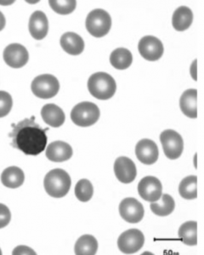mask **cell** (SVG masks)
Masks as SVG:
<instances>
[{
	"mask_svg": "<svg viewBox=\"0 0 204 255\" xmlns=\"http://www.w3.org/2000/svg\"><path fill=\"white\" fill-rule=\"evenodd\" d=\"M35 123V117L25 119L14 126L9 137L12 138L10 145L27 156H38L45 150L48 141L46 131Z\"/></svg>",
	"mask_w": 204,
	"mask_h": 255,
	"instance_id": "cell-1",
	"label": "cell"
},
{
	"mask_svg": "<svg viewBox=\"0 0 204 255\" xmlns=\"http://www.w3.org/2000/svg\"><path fill=\"white\" fill-rule=\"evenodd\" d=\"M71 185L70 175L61 168L52 169L44 177L45 191L49 196L55 198L65 197L70 190Z\"/></svg>",
	"mask_w": 204,
	"mask_h": 255,
	"instance_id": "cell-2",
	"label": "cell"
},
{
	"mask_svg": "<svg viewBox=\"0 0 204 255\" xmlns=\"http://www.w3.org/2000/svg\"><path fill=\"white\" fill-rule=\"evenodd\" d=\"M88 90L94 97L102 101H106L116 93L117 84L108 73H94L88 80Z\"/></svg>",
	"mask_w": 204,
	"mask_h": 255,
	"instance_id": "cell-3",
	"label": "cell"
},
{
	"mask_svg": "<svg viewBox=\"0 0 204 255\" xmlns=\"http://www.w3.org/2000/svg\"><path fill=\"white\" fill-rule=\"evenodd\" d=\"M101 112L97 105L84 102L76 105L71 112V119L79 127H90L99 120Z\"/></svg>",
	"mask_w": 204,
	"mask_h": 255,
	"instance_id": "cell-4",
	"label": "cell"
},
{
	"mask_svg": "<svg viewBox=\"0 0 204 255\" xmlns=\"http://www.w3.org/2000/svg\"><path fill=\"white\" fill-rule=\"evenodd\" d=\"M85 25L90 34L96 38H102L111 29V15L104 9H94L89 13Z\"/></svg>",
	"mask_w": 204,
	"mask_h": 255,
	"instance_id": "cell-5",
	"label": "cell"
},
{
	"mask_svg": "<svg viewBox=\"0 0 204 255\" xmlns=\"http://www.w3.org/2000/svg\"><path fill=\"white\" fill-rule=\"evenodd\" d=\"M32 93L38 98L50 99L55 97L60 90V83L55 76L42 74L33 79L31 85Z\"/></svg>",
	"mask_w": 204,
	"mask_h": 255,
	"instance_id": "cell-6",
	"label": "cell"
},
{
	"mask_svg": "<svg viewBox=\"0 0 204 255\" xmlns=\"http://www.w3.org/2000/svg\"><path fill=\"white\" fill-rule=\"evenodd\" d=\"M160 141L164 154L169 159L175 160L183 152L184 141L180 133L173 129H167L160 134Z\"/></svg>",
	"mask_w": 204,
	"mask_h": 255,
	"instance_id": "cell-7",
	"label": "cell"
},
{
	"mask_svg": "<svg viewBox=\"0 0 204 255\" xmlns=\"http://www.w3.org/2000/svg\"><path fill=\"white\" fill-rule=\"evenodd\" d=\"M144 244V234L137 229H130L122 232L117 240L118 249L126 255H132L140 251Z\"/></svg>",
	"mask_w": 204,
	"mask_h": 255,
	"instance_id": "cell-8",
	"label": "cell"
},
{
	"mask_svg": "<svg viewBox=\"0 0 204 255\" xmlns=\"http://www.w3.org/2000/svg\"><path fill=\"white\" fill-rule=\"evenodd\" d=\"M138 49L143 58L149 61H156L163 56V44L154 36H145L140 39Z\"/></svg>",
	"mask_w": 204,
	"mask_h": 255,
	"instance_id": "cell-9",
	"label": "cell"
},
{
	"mask_svg": "<svg viewBox=\"0 0 204 255\" xmlns=\"http://www.w3.org/2000/svg\"><path fill=\"white\" fill-rule=\"evenodd\" d=\"M119 214L128 223H139L142 221L145 209L137 199L134 197H127L120 203Z\"/></svg>",
	"mask_w": 204,
	"mask_h": 255,
	"instance_id": "cell-10",
	"label": "cell"
},
{
	"mask_svg": "<svg viewBox=\"0 0 204 255\" xmlns=\"http://www.w3.org/2000/svg\"><path fill=\"white\" fill-rule=\"evenodd\" d=\"M138 193L146 202H157L163 194L162 183L156 177H145L139 182Z\"/></svg>",
	"mask_w": 204,
	"mask_h": 255,
	"instance_id": "cell-11",
	"label": "cell"
},
{
	"mask_svg": "<svg viewBox=\"0 0 204 255\" xmlns=\"http://www.w3.org/2000/svg\"><path fill=\"white\" fill-rule=\"evenodd\" d=\"M3 60L12 68L24 67L29 60L27 49L20 44H9L3 50Z\"/></svg>",
	"mask_w": 204,
	"mask_h": 255,
	"instance_id": "cell-12",
	"label": "cell"
},
{
	"mask_svg": "<svg viewBox=\"0 0 204 255\" xmlns=\"http://www.w3.org/2000/svg\"><path fill=\"white\" fill-rule=\"evenodd\" d=\"M114 173L120 182L129 184L135 180L137 169L134 162L130 158L119 157L114 162Z\"/></svg>",
	"mask_w": 204,
	"mask_h": 255,
	"instance_id": "cell-13",
	"label": "cell"
},
{
	"mask_svg": "<svg viewBox=\"0 0 204 255\" xmlns=\"http://www.w3.org/2000/svg\"><path fill=\"white\" fill-rule=\"evenodd\" d=\"M135 155L138 160L144 164H154L159 156L158 145L152 139H140L135 146Z\"/></svg>",
	"mask_w": 204,
	"mask_h": 255,
	"instance_id": "cell-14",
	"label": "cell"
},
{
	"mask_svg": "<svg viewBox=\"0 0 204 255\" xmlns=\"http://www.w3.org/2000/svg\"><path fill=\"white\" fill-rule=\"evenodd\" d=\"M29 32L34 39H44L49 31V21L46 15L40 10L33 12L29 20Z\"/></svg>",
	"mask_w": 204,
	"mask_h": 255,
	"instance_id": "cell-15",
	"label": "cell"
},
{
	"mask_svg": "<svg viewBox=\"0 0 204 255\" xmlns=\"http://www.w3.org/2000/svg\"><path fill=\"white\" fill-rule=\"evenodd\" d=\"M73 153L72 146L61 140L50 143L46 148V157L51 162H65L73 157Z\"/></svg>",
	"mask_w": 204,
	"mask_h": 255,
	"instance_id": "cell-16",
	"label": "cell"
},
{
	"mask_svg": "<svg viewBox=\"0 0 204 255\" xmlns=\"http://www.w3.org/2000/svg\"><path fill=\"white\" fill-rule=\"evenodd\" d=\"M61 46L65 52L71 55H79L85 49L84 39L75 32H66L61 36Z\"/></svg>",
	"mask_w": 204,
	"mask_h": 255,
	"instance_id": "cell-17",
	"label": "cell"
},
{
	"mask_svg": "<svg viewBox=\"0 0 204 255\" xmlns=\"http://www.w3.org/2000/svg\"><path fill=\"white\" fill-rule=\"evenodd\" d=\"M41 116L44 123L53 128L61 127L66 119L64 112L55 104H47L41 110Z\"/></svg>",
	"mask_w": 204,
	"mask_h": 255,
	"instance_id": "cell-18",
	"label": "cell"
},
{
	"mask_svg": "<svg viewBox=\"0 0 204 255\" xmlns=\"http://www.w3.org/2000/svg\"><path fill=\"white\" fill-rule=\"evenodd\" d=\"M193 13L187 6H181L175 9L172 17V25L176 31L183 32L193 24Z\"/></svg>",
	"mask_w": 204,
	"mask_h": 255,
	"instance_id": "cell-19",
	"label": "cell"
},
{
	"mask_svg": "<svg viewBox=\"0 0 204 255\" xmlns=\"http://www.w3.org/2000/svg\"><path fill=\"white\" fill-rule=\"evenodd\" d=\"M25 174L24 172L18 167L11 166L5 168L1 175V181L3 185L8 188L15 189L22 186Z\"/></svg>",
	"mask_w": 204,
	"mask_h": 255,
	"instance_id": "cell-20",
	"label": "cell"
},
{
	"mask_svg": "<svg viewBox=\"0 0 204 255\" xmlns=\"http://www.w3.org/2000/svg\"><path fill=\"white\" fill-rule=\"evenodd\" d=\"M197 94L195 89H190L182 94L180 100L181 112L190 119H196L197 114Z\"/></svg>",
	"mask_w": 204,
	"mask_h": 255,
	"instance_id": "cell-21",
	"label": "cell"
},
{
	"mask_svg": "<svg viewBox=\"0 0 204 255\" xmlns=\"http://www.w3.org/2000/svg\"><path fill=\"white\" fill-rule=\"evenodd\" d=\"M133 62V55L128 49L118 48L111 52L110 63L117 70L128 69Z\"/></svg>",
	"mask_w": 204,
	"mask_h": 255,
	"instance_id": "cell-22",
	"label": "cell"
},
{
	"mask_svg": "<svg viewBox=\"0 0 204 255\" xmlns=\"http://www.w3.org/2000/svg\"><path fill=\"white\" fill-rule=\"evenodd\" d=\"M98 250V242L95 237L91 235H84L77 241L74 252L78 255H96Z\"/></svg>",
	"mask_w": 204,
	"mask_h": 255,
	"instance_id": "cell-23",
	"label": "cell"
},
{
	"mask_svg": "<svg viewBox=\"0 0 204 255\" xmlns=\"http://www.w3.org/2000/svg\"><path fill=\"white\" fill-rule=\"evenodd\" d=\"M159 202H153L150 204L152 213L158 216H168L175 210V203L174 198L169 194H162Z\"/></svg>",
	"mask_w": 204,
	"mask_h": 255,
	"instance_id": "cell-24",
	"label": "cell"
},
{
	"mask_svg": "<svg viewBox=\"0 0 204 255\" xmlns=\"http://www.w3.org/2000/svg\"><path fill=\"white\" fill-rule=\"evenodd\" d=\"M179 238L183 244L188 246H195L198 244L197 240V222L187 221L181 225L179 229Z\"/></svg>",
	"mask_w": 204,
	"mask_h": 255,
	"instance_id": "cell-25",
	"label": "cell"
},
{
	"mask_svg": "<svg viewBox=\"0 0 204 255\" xmlns=\"http://www.w3.org/2000/svg\"><path fill=\"white\" fill-rule=\"evenodd\" d=\"M197 181L196 175H190L181 180L179 186V192L181 197L187 200H193L198 197L197 194Z\"/></svg>",
	"mask_w": 204,
	"mask_h": 255,
	"instance_id": "cell-26",
	"label": "cell"
},
{
	"mask_svg": "<svg viewBox=\"0 0 204 255\" xmlns=\"http://www.w3.org/2000/svg\"><path fill=\"white\" fill-rule=\"evenodd\" d=\"M75 196L82 203H86L91 200L94 194L93 185L86 179L79 180L75 186Z\"/></svg>",
	"mask_w": 204,
	"mask_h": 255,
	"instance_id": "cell-27",
	"label": "cell"
},
{
	"mask_svg": "<svg viewBox=\"0 0 204 255\" xmlns=\"http://www.w3.org/2000/svg\"><path fill=\"white\" fill-rule=\"evenodd\" d=\"M50 7L54 11L60 15H69L76 9L77 2L74 0H50Z\"/></svg>",
	"mask_w": 204,
	"mask_h": 255,
	"instance_id": "cell-28",
	"label": "cell"
},
{
	"mask_svg": "<svg viewBox=\"0 0 204 255\" xmlns=\"http://www.w3.org/2000/svg\"><path fill=\"white\" fill-rule=\"evenodd\" d=\"M13 106L12 97L6 91H0V118L7 116Z\"/></svg>",
	"mask_w": 204,
	"mask_h": 255,
	"instance_id": "cell-29",
	"label": "cell"
},
{
	"mask_svg": "<svg viewBox=\"0 0 204 255\" xmlns=\"http://www.w3.org/2000/svg\"><path fill=\"white\" fill-rule=\"evenodd\" d=\"M11 220V213L9 211V208L0 203V229L4 228L9 225Z\"/></svg>",
	"mask_w": 204,
	"mask_h": 255,
	"instance_id": "cell-30",
	"label": "cell"
},
{
	"mask_svg": "<svg viewBox=\"0 0 204 255\" xmlns=\"http://www.w3.org/2000/svg\"><path fill=\"white\" fill-rule=\"evenodd\" d=\"M12 254L13 255H36V253L32 249L26 246L16 247Z\"/></svg>",
	"mask_w": 204,
	"mask_h": 255,
	"instance_id": "cell-31",
	"label": "cell"
},
{
	"mask_svg": "<svg viewBox=\"0 0 204 255\" xmlns=\"http://www.w3.org/2000/svg\"><path fill=\"white\" fill-rule=\"evenodd\" d=\"M5 17H4V15H3V13L0 11V31H2V30H3V28H4V26H5Z\"/></svg>",
	"mask_w": 204,
	"mask_h": 255,
	"instance_id": "cell-32",
	"label": "cell"
},
{
	"mask_svg": "<svg viewBox=\"0 0 204 255\" xmlns=\"http://www.w3.org/2000/svg\"><path fill=\"white\" fill-rule=\"evenodd\" d=\"M196 64H197V60L193 61V65H192V67H191V75L193 76V79L194 80H197V78H196Z\"/></svg>",
	"mask_w": 204,
	"mask_h": 255,
	"instance_id": "cell-33",
	"label": "cell"
},
{
	"mask_svg": "<svg viewBox=\"0 0 204 255\" xmlns=\"http://www.w3.org/2000/svg\"><path fill=\"white\" fill-rule=\"evenodd\" d=\"M2 255V251H1V250H0V255Z\"/></svg>",
	"mask_w": 204,
	"mask_h": 255,
	"instance_id": "cell-34",
	"label": "cell"
}]
</instances>
